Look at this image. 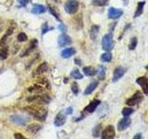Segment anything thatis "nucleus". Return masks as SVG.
I'll return each instance as SVG.
<instances>
[{"mask_svg": "<svg viewBox=\"0 0 148 139\" xmlns=\"http://www.w3.org/2000/svg\"><path fill=\"white\" fill-rule=\"evenodd\" d=\"M31 116H32L35 120L39 122H45L47 117V109L43 105L39 106H29L24 109Z\"/></svg>", "mask_w": 148, "mask_h": 139, "instance_id": "nucleus-1", "label": "nucleus"}, {"mask_svg": "<svg viewBox=\"0 0 148 139\" xmlns=\"http://www.w3.org/2000/svg\"><path fill=\"white\" fill-rule=\"evenodd\" d=\"M27 101L30 102V103H34L36 105H46L50 102V97L43 95V96H30L27 98Z\"/></svg>", "mask_w": 148, "mask_h": 139, "instance_id": "nucleus-2", "label": "nucleus"}, {"mask_svg": "<svg viewBox=\"0 0 148 139\" xmlns=\"http://www.w3.org/2000/svg\"><path fill=\"white\" fill-rule=\"evenodd\" d=\"M102 47L106 51H110L113 49L114 41L112 34H108L103 37V39H102Z\"/></svg>", "mask_w": 148, "mask_h": 139, "instance_id": "nucleus-3", "label": "nucleus"}, {"mask_svg": "<svg viewBox=\"0 0 148 139\" xmlns=\"http://www.w3.org/2000/svg\"><path fill=\"white\" fill-rule=\"evenodd\" d=\"M79 9V2L77 0H68L65 3V11L69 15L75 14Z\"/></svg>", "mask_w": 148, "mask_h": 139, "instance_id": "nucleus-4", "label": "nucleus"}, {"mask_svg": "<svg viewBox=\"0 0 148 139\" xmlns=\"http://www.w3.org/2000/svg\"><path fill=\"white\" fill-rule=\"evenodd\" d=\"M143 94L140 92V91H137L135 94H134L131 98H129L127 101H126V104L128 106H136V105H139L143 101Z\"/></svg>", "mask_w": 148, "mask_h": 139, "instance_id": "nucleus-5", "label": "nucleus"}, {"mask_svg": "<svg viewBox=\"0 0 148 139\" xmlns=\"http://www.w3.org/2000/svg\"><path fill=\"white\" fill-rule=\"evenodd\" d=\"M101 137L103 139H112L116 136V132L115 129L112 125H109L106 128H105V130L102 132Z\"/></svg>", "mask_w": 148, "mask_h": 139, "instance_id": "nucleus-6", "label": "nucleus"}, {"mask_svg": "<svg viewBox=\"0 0 148 139\" xmlns=\"http://www.w3.org/2000/svg\"><path fill=\"white\" fill-rule=\"evenodd\" d=\"M126 71H127L126 68H124L122 66H119L116 68L113 73V82L116 83V82H118L119 79H121L125 74V72H126Z\"/></svg>", "mask_w": 148, "mask_h": 139, "instance_id": "nucleus-7", "label": "nucleus"}, {"mask_svg": "<svg viewBox=\"0 0 148 139\" xmlns=\"http://www.w3.org/2000/svg\"><path fill=\"white\" fill-rule=\"evenodd\" d=\"M58 42V45L59 46H66V45H71L72 40L68 34H66L65 32H63V34H61L59 35Z\"/></svg>", "mask_w": 148, "mask_h": 139, "instance_id": "nucleus-8", "label": "nucleus"}, {"mask_svg": "<svg viewBox=\"0 0 148 139\" xmlns=\"http://www.w3.org/2000/svg\"><path fill=\"white\" fill-rule=\"evenodd\" d=\"M48 64L46 63V62H44V63H42L40 64L38 67H37L34 72H32V76L35 77V76H39V75H42V74H44L45 72H47L48 71Z\"/></svg>", "mask_w": 148, "mask_h": 139, "instance_id": "nucleus-9", "label": "nucleus"}, {"mask_svg": "<svg viewBox=\"0 0 148 139\" xmlns=\"http://www.w3.org/2000/svg\"><path fill=\"white\" fill-rule=\"evenodd\" d=\"M132 123V120L129 117H124L121 119L118 123V130L119 132H122L124 130H126Z\"/></svg>", "mask_w": 148, "mask_h": 139, "instance_id": "nucleus-10", "label": "nucleus"}, {"mask_svg": "<svg viewBox=\"0 0 148 139\" xmlns=\"http://www.w3.org/2000/svg\"><path fill=\"white\" fill-rule=\"evenodd\" d=\"M108 15L109 19H119V17H121L123 15V10L116 8H110L108 9Z\"/></svg>", "mask_w": 148, "mask_h": 139, "instance_id": "nucleus-11", "label": "nucleus"}, {"mask_svg": "<svg viewBox=\"0 0 148 139\" xmlns=\"http://www.w3.org/2000/svg\"><path fill=\"white\" fill-rule=\"evenodd\" d=\"M136 83L143 88V93L148 96V79L145 76H142V77L137 79Z\"/></svg>", "mask_w": 148, "mask_h": 139, "instance_id": "nucleus-12", "label": "nucleus"}, {"mask_svg": "<svg viewBox=\"0 0 148 139\" xmlns=\"http://www.w3.org/2000/svg\"><path fill=\"white\" fill-rule=\"evenodd\" d=\"M65 122H66V116H65L63 113H58L55 117L54 124L56 125V126L60 127V126H62V125H64Z\"/></svg>", "mask_w": 148, "mask_h": 139, "instance_id": "nucleus-13", "label": "nucleus"}, {"mask_svg": "<svg viewBox=\"0 0 148 139\" xmlns=\"http://www.w3.org/2000/svg\"><path fill=\"white\" fill-rule=\"evenodd\" d=\"M101 103V101L99 99H95V100H92L91 103L88 105L86 108H85V111H87V112H89V113H92V112H94V111L97 109V107H98Z\"/></svg>", "mask_w": 148, "mask_h": 139, "instance_id": "nucleus-14", "label": "nucleus"}, {"mask_svg": "<svg viewBox=\"0 0 148 139\" xmlns=\"http://www.w3.org/2000/svg\"><path fill=\"white\" fill-rule=\"evenodd\" d=\"M46 11V8L43 5H39V4H34V7L32 8V13L35 14V15H40V14H43Z\"/></svg>", "mask_w": 148, "mask_h": 139, "instance_id": "nucleus-15", "label": "nucleus"}, {"mask_svg": "<svg viewBox=\"0 0 148 139\" xmlns=\"http://www.w3.org/2000/svg\"><path fill=\"white\" fill-rule=\"evenodd\" d=\"M10 120L18 125H25L28 122V119L23 116H11Z\"/></svg>", "mask_w": 148, "mask_h": 139, "instance_id": "nucleus-16", "label": "nucleus"}, {"mask_svg": "<svg viewBox=\"0 0 148 139\" xmlns=\"http://www.w3.org/2000/svg\"><path fill=\"white\" fill-rule=\"evenodd\" d=\"M41 129H42V126H41L40 124L32 123V124H30L29 126H28V127L26 128V131H27L28 133H32V134H35V133H38Z\"/></svg>", "mask_w": 148, "mask_h": 139, "instance_id": "nucleus-17", "label": "nucleus"}, {"mask_svg": "<svg viewBox=\"0 0 148 139\" xmlns=\"http://www.w3.org/2000/svg\"><path fill=\"white\" fill-rule=\"evenodd\" d=\"M98 82L97 81H95V82H92L89 85H88L87 87H86V89H85V91H84V95H91L92 92H94L96 88H97V86H98Z\"/></svg>", "mask_w": 148, "mask_h": 139, "instance_id": "nucleus-18", "label": "nucleus"}, {"mask_svg": "<svg viewBox=\"0 0 148 139\" xmlns=\"http://www.w3.org/2000/svg\"><path fill=\"white\" fill-rule=\"evenodd\" d=\"M75 53H76V51L74 48H72V47L66 48L61 52V57L64 58H71V56H73Z\"/></svg>", "mask_w": 148, "mask_h": 139, "instance_id": "nucleus-19", "label": "nucleus"}, {"mask_svg": "<svg viewBox=\"0 0 148 139\" xmlns=\"http://www.w3.org/2000/svg\"><path fill=\"white\" fill-rule=\"evenodd\" d=\"M44 90H45V88L43 86L37 85V83L28 88V92H30V93H43Z\"/></svg>", "mask_w": 148, "mask_h": 139, "instance_id": "nucleus-20", "label": "nucleus"}, {"mask_svg": "<svg viewBox=\"0 0 148 139\" xmlns=\"http://www.w3.org/2000/svg\"><path fill=\"white\" fill-rule=\"evenodd\" d=\"M145 1H142V2L138 3V6H137V8H136L135 14H134V18H138V17H140L142 15L143 12V7H145Z\"/></svg>", "mask_w": 148, "mask_h": 139, "instance_id": "nucleus-21", "label": "nucleus"}, {"mask_svg": "<svg viewBox=\"0 0 148 139\" xmlns=\"http://www.w3.org/2000/svg\"><path fill=\"white\" fill-rule=\"evenodd\" d=\"M83 72H84V74L86 76L92 77V76L95 75L96 71L92 67H84V68H83Z\"/></svg>", "mask_w": 148, "mask_h": 139, "instance_id": "nucleus-22", "label": "nucleus"}, {"mask_svg": "<svg viewBox=\"0 0 148 139\" xmlns=\"http://www.w3.org/2000/svg\"><path fill=\"white\" fill-rule=\"evenodd\" d=\"M100 59H101L102 62H110L111 60H112V54L109 53L108 51L106 53H104L101 56Z\"/></svg>", "mask_w": 148, "mask_h": 139, "instance_id": "nucleus-23", "label": "nucleus"}, {"mask_svg": "<svg viewBox=\"0 0 148 139\" xmlns=\"http://www.w3.org/2000/svg\"><path fill=\"white\" fill-rule=\"evenodd\" d=\"M97 74H98L99 80H104L106 78V68L104 66H99L97 70Z\"/></svg>", "mask_w": 148, "mask_h": 139, "instance_id": "nucleus-24", "label": "nucleus"}, {"mask_svg": "<svg viewBox=\"0 0 148 139\" xmlns=\"http://www.w3.org/2000/svg\"><path fill=\"white\" fill-rule=\"evenodd\" d=\"M13 30H14L13 28H11V27H10V28H9V29L7 31V34L2 37L1 40H0V45H1V46H4L5 43H6V41H7V38H8V37L12 34V32H13Z\"/></svg>", "mask_w": 148, "mask_h": 139, "instance_id": "nucleus-25", "label": "nucleus"}, {"mask_svg": "<svg viewBox=\"0 0 148 139\" xmlns=\"http://www.w3.org/2000/svg\"><path fill=\"white\" fill-rule=\"evenodd\" d=\"M71 76L73 78V79H76V80H81V79L83 78L82 74L80 72V71L79 70H73V71L71 72Z\"/></svg>", "mask_w": 148, "mask_h": 139, "instance_id": "nucleus-26", "label": "nucleus"}, {"mask_svg": "<svg viewBox=\"0 0 148 139\" xmlns=\"http://www.w3.org/2000/svg\"><path fill=\"white\" fill-rule=\"evenodd\" d=\"M92 5H95V6H97V7H104L108 5V0H92Z\"/></svg>", "mask_w": 148, "mask_h": 139, "instance_id": "nucleus-27", "label": "nucleus"}, {"mask_svg": "<svg viewBox=\"0 0 148 139\" xmlns=\"http://www.w3.org/2000/svg\"><path fill=\"white\" fill-rule=\"evenodd\" d=\"M36 45H37V41L34 39V40H32V42H31V44H30V48L28 49L26 52H24L23 53V55H21V57H25L26 55H29V53H30V51H32V49H34L35 47H36Z\"/></svg>", "mask_w": 148, "mask_h": 139, "instance_id": "nucleus-28", "label": "nucleus"}, {"mask_svg": "<svg viewBox=\"0 0 148 139\" xmlns=\"http://www.w3.org/2000/svg\"><path fill=\"white\" fill-rule=\"evenodd\" d=\"M133 112H134V109L132 108H130V107H127V108H124L122 109V115L124 117H129V116H131Z\"/></svg>", "mask_w": 148, "mask_h": 139, "instance_id": "nucleus-29", "label": "nucleus"}, {"mask_svg": "<svg viewBox=\"0 0 148 139\" xmlns=\"http://www.w3.org/2000/svg\"><path fill=\"white\" fill-rule=\"evenodd\" d=\"M98 31H99V27L98 26H92V29H91V38L92 40H95L96 36H97V34H98Z\"/></svg>", "mask_w": 148, "mask_h": 139, "instance_id": "nucleus-30", "label": "nucleus"}, {"mask_svg": "<svg viewBox=\"0 0 148 139\" xmlns=\"http://www.w3.org/2000/svg\"><path fill=\"white\" fill-rule=\"evenodd\" d=\"M37 85H39L41 86H43L44 88L45 87L46 89H48L49 88V83L47 82V80L45 78H42V79H39L38 81H37Z\"/></svg>", "mask_w": 148, "mask_h": 139, "instance_id": "nucleus-31", "label": "nucleus"}, {"mask_svg": "<svg viewBox=\"0 0 148 139\" xmlns=\"http://www.w3.org/2000/svg\"><path fill=\"white\" fill-rule=\"evenodd\" d=\"M137 44H138V39L136 37H133V38H132L131 42H130V44H129V49L130 50L135 49L137 46Z\"/></svg>", "mask_w": 148, "mask_h": 139, "instance_id": "nucleus-32", "label": "nucleus"}, {"mask_svg": "<svg viewBox=\"0 0 148 139\" xmlns=\"http://www.w3.org/2000/svg\"><path fill=\"white\" fill-rule=\"evenodd\" d=\"M48 8H49V12L52 14V15L57 19L58 21H60V18H59V14L57 12V9H55L52 6H48Z\"/></svg>", "mask_w": 148, "mask_h": 139, "instance_id": "nucleus-33", "label": "nucleus"}, {"mask_svg": "<svg viewBox=\"0 0 148 139\" xmlns=\"http://www.w3.org/2000/svg\"><path fill=\"white\" fill-rule=\"evenodd\" d=\"M101 127H102V125L101 124H98L97 126L94 129V131H92V136L94 137H98L100 134H101V133H100V131H101Z\"/></svg>", "mask_w": 148, "mask_h": 139, "instance_id": "nucleus-34", "label": "nucleus"}, {"mask_svg": "<svg viewBox=\"0 0 148 139\" xmlns=\"http://www.w3.org/2000/svg\"><path fill=\"white\" fill-rule=\"evenodd\" d=\"M8 48L6 47H3L0 49V58L1 59H5V58H8Z\"/></svg>", "mask_w": 148, "mask_h": 139, "instance_id": "nucleus-35", "label": "nucleus"}, {"mask_svg": "<svg viewBox=\"0 0 148 139\" xmlns=\"http://www.w3.org/2000/svg\"><path fill=\"white\" fill-rule=\"evenodd\" d=\"M18 42H25L28 40V36L26 34H24V32H21V34H18Z\"/></svg>", "mask_w": 148, "mask_h": 139, "instance_id": "nucleus-36", "label": "nucleus"}, {"mask_svg": "<svg viewBox=\"0 0 148 139\" xmlns=\"http://www.w3.org/2000/svg\"><path fill=\"white\" fill-rule=\"evenodd\" d=\"M79 85H78V83L76 82H73L71 83V91L73 92V94L74 95H78V93H79Z\"/></svg>", "mask_w": 148, "mask_h": 139, "instance_id": "nucleus-37", "label": "nucleus"}, {"mask_svg": "<svg viewBox=\"0 0 148 139\" xmlns=\"http://www.w3.org/2000/svg\"><path fill=\"white\" fill-rule=\"evenodd\" d=\"M49 31V27L47 26V23H44L43 27H42V34H45V32H47Z\"/></svg>", "mask_w": 148, "mask_h": 139, "instance_id": "nucleus-38", "label": "nucleus"}, {"mask_svg": "<svg viewBox=\"0 0 148 139\" xmlns=\"http://www.w3.org/2000/svg\"><path fill=\"white\" fill-rule=\"evenodd\" d=\"M18 4H20L21 7H25L27 6V4L30 2V0H18Z\"/></svg>", "mask_w": 148, "mask_h": 139, "instance_id": "nucleus-39", "label": "nucleus"}, {"mask_svg": "<svg viewBox=\"0 0 148 139\" xmlns=\"http://www.w3.org/2000/svg\"><path fill=\"white\" fill-rule=\"evenodd\" d=\"M58 29L61 31V32H67V27L65 26L64 24H60L59 27H58Z\"/></svg>", "mask_w": 148, "mask_h": 139, "instance_id": "nucleus-40", "label": "nucleus"}, {"mask_svg": "<svg viewBox=\"0 0 148 139\" xmlns=\"http://www.w3.org/2000/svg\"><path fill=\"white\" fill-rule=\"evenodd\" d=\"M14 137L17 138V139H18V138H20V139H25V137L23 136L21 133H15V134H14Z\"/></svg>", "mask_w": 148, "mask_h": 139, "instance_id": "nucleus-41", "label": "nucleus"}, {"mask_svg": "<svg viewBox=\"0 0 148 139\" xmlns=\"http://www.w3.org/2000/svg\"><path fill=\"white\" fill-rule=\"evenodd\" d=\"M141 138H143L142 133H136L135 136H133V139H141Z\"/></svg>", "mask_w": 148, "mask_h": 139, "instance_id": "nucleus-42", "label": "nucleus"}, {"mask_svg": "<svg viewBox=\"0 0 148 139\" xmlns=\"http://www.w3.org/2000/svg\"><path fill=\"white\" fill-rule=\"evenodd\" d=\"M72 112H73V109L71 108V107H69V108H68L67 110H66V113H67V114H71Z\"/></svg>", "mask_w": 148, "mask_h": 139, "instance_id": "nucleus-43", "label": "nucleus"}, {"mask_svg": "<svg viewBox=\"0 0 148 139\" xmlns=\"http://www.w3.org/2000/svg\"><path fill=\"white\" fill-rule=\"evenodd\" d=\"M74 61H75V63H76V64H78V65H82L81 60L79 59V58H75V59H74Z\"/></svg>", "mask_w": 148, "mask_h": 139, "instance_id": "nucleus-44", "label": "nucleus"}, {"mask_svg": "<svg viewBox=\"0 0 148 139\" xmlns=\"http://www.w3.org/2000/svg\"><path fill=\"white\" fill-rule=\"evenodd\" d=\"M145 69H146V70H147V71H148V65H147V66L145 67Z\"/></svg>", "mask_w": 148, "mask_h": 139, "instance_id": "nucleus-45", "label": "nucleus"}]
</instances>
